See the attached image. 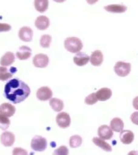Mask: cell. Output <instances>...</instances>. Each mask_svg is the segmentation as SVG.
<instances>
[{
  "label": "cell",
  "instance_id": "32",
  "mask_svg": "<svg viewBox=\"0 0 138 155\" xmlns=\"http://www.w3.org/2000/svg\"><path fill=\"white\" fill-rule=\"evenodd\" d=\"M132 122L136 125H138V111H134L131 116Z\"/></svg>",
  "mask_w": 138,
  "mask_h": 155
},
{
  "label": "cell",
  "instance_id": "4",
  "mask_svg": "<svg viewBox=\"0 0 138 155\" xmlns=\"http://www.w3.org/2000/svg\"><path fill=\"white\" fill-rule=\"evenodd\" d=\"M47 147V140L41 136H35L32 139L31 147L36 151H43Z\"/></svg>",
  "mask_w": 138,
  "mask_h": 155
},
{
  "label": "cell",
  "instance_id": "14",
  "mask_svg": "<svg viewBox=\"0 0 138 155\" xmlns=\"http://www.w3.org/2000/svg\"><path fill=\"white\" fill-rule=\"evenodd\" d=\"M119 137L121 142L125 144H130L134 140V134L132 131L129 130L121 131Z\"/></svg>",
  "mask_w": 138,
  "mask_h": 155
},
{
  "label": "cell",
  "instance_id": "24",
  "mask_svg": "<svg viewBox=\"0 0 138 155\" xmlns=\"http://www.w3.org/2000/svg\"><path fill=\"white\" fill-rule=\"evenodd\" d=\"M34 5L38 12H45L48 8L49 1L47 0H35Z\"/></svg>",
  "mask_w": 138,
  "mask_h": 155
},
{
  "label": "cell",
  "instance_id": "20",
  "mask_svg": "<svg viewBox=\"0 0 138 155\" xmlns=\"http://www.w3.org/2000/svg\"><path fill=\"white\" fill-rule=\"evenodd\" d=\"M15 55L11 52H7L2 57L0 60V64L3 66H9L15 61Z\"/></svg>",
  "mask_w": 138,
  "mask_h": 155
},
{
  "label": "cell",
  "instance_id": "5",
  "mask_svg": "<svg viewBox=\"0 0 138 155\" xmlns=\"http://www.w3.org/2000/svg\"><path fill=\"white\" fill-rule=\"evenodd\" d=\"M56 122L62 128H66L70 125V116L67 113L61 112L56 116Z\"/></svg>",
  "mask_w": 138,
  "mask_h": 155
},
{
  "label": "cell",
  "instance_id": "11",
  "mask_svg": "<svg viewBox=\"0 0 138 155\" xmlns=\"http://www.w3.org/2000/svg\"><path fill=\"white\" fill-rule=\"evenodd\" d=\"M90 57L86 53L78 52L73 57V61L76 65L79 66H82L87 64L90 61Z\"/></svg>",
  "mask_w": 138,
  "mask_h": 155
},
{
  "label": "cell",
  "instance_id": "9",
  "mask_svg": "<svg viewBox=\"0 0 138 155\" xmlns=\"http://www.w3.org/2000/svg\"><path fill=\"white\" fill-rule=\"evenodd\" d=\"M19 36L23 41L27 42L32 41L33 37V31L29 27H22L19 29Z\"/></svg>",
  "mask_w": 138,
  "mask_h": 155
},
{
  "label": "cell",
  "instance_id": "28",
  "mask_svg": "<svg viewBox=\"0 0 138 155\" xmlns=\"http://www.w3.org/2000/svg\"><path fill=\"white\" fill-rule=\"evenodd\" d=\"M98 101L95 93H92L85 97V102L88 105H92Z\"/></svg>",
  "mask_w": 138,
  "mask_h": 155
},
{
  "label": "cell",
  "instance_id": "30",
  "mask_svg": "<svg viewBox=\"0 0 138 155\" xmlns=\"http://www.w3.org/2000/svg\"><path fill=\"white\" fill-rule=\"evenodd\" d=\"M12 155H28V153L23 148H15L12 151Z\"/></svg>",
  "mask_w": 138,
  "mask_h": 155
},
{
  "label": "cell",
  "instance_id": "29",
  "mask_svg": "<svg viewBox=\"0 0 138 155\" xmlns=\"http://www.w3.org/2000/svg\"><path fill=\"white\" fill-rule=\"evenodd\" d=\"M69 153L68 148L65 145H62L54 151L53 155H68Z\"/></svg>",
  "mask_w": 138,
  "mask_h": 155
},
{
  "label": "cell",
  "instance_id": "3",
  "mask_svg": "<svg viewBox=\"0 0 138 155\" xmlns=\"http://www.w3.org/2000/svg\"><path fill=\"white\" fill-rule=\"evenodd\" d=\"M114 70L116 74L124 77L129 75L131 70V64L122 61H119L115 64Z\"/></svg>",
  "mask_w": 138,
  "mask_h": 155
},
{
  "label": "cell",
  "instance_id": "12",
  "mask_svg": "<svg viewBox=\"0 0 138 155\" xmlns=\"http://www.w3.org/2000/svg\"><path fill=\"white\" fill-rule=\"evenodd\" d=\"M15 111V107L9 103H4L0 106V113L7 117L14 115Z\"/></svg>",
  "mask_w": 138,
  "mask_h": 155
},
{
  "label": "cell",
  "instance_id": "25",
  "mask_svg": "<svg viewBox=\"0 0 138 155\" xmlns=\"http://www.w3.org/2000/svg\"><path fill=\"white\" fill-rule=\"evenodd\" d=\"M82 138L79 135H73L71 137L69 140V144L71 147L76 148L80 147L82 144Z\"/></svg>",
  "mask_w": 138,
  "mask_h": 155
},
{
  "label": "cell",
  "instance_id": "7",
  "mask_svg": "<svg viewBox=\"0 0 138 155\" xmlns=\"http://www.w3.org/2000/svg\"><path fill=\"white\" fill-rule=\"evenodd\" d=\"M52 92L49 87L47 86L39 88L36 93L37 97L41 101H47L52 97Z\"/></svg>",
  "mask_w": 138,
  "mask_h": 155
},
{
  "label": "cell",
  "instance_id": "13",
  "mask_svg": "<svg viewBox=\"0 0 138 155\" xmlns=\"http://www.w3.org/2000/svg\"><path fill=\"white\" fill-rule=\"evenodd\" d=\"M32 49L27 46H21L16 52L17 58L20 60H26L32 56Z\"/></svg>",
  "mask_w": 138,
  "mask_h": 155
},
{
  "label": "cell",
  "instance_id": "21",
  "mask_svg": "<svg viewBox=\"0 0 138 155\" xmlns=\"http://www.w3.org/2000/svg\"><path fill=\"white\" fill-rule=\"evenodd\" d=\"M16 71V68H12L8 71V68L3 66H0V80L5 81L12 77V75Z\"/></svg>",
  "mask_w": 138,
  "mask_h": 155
},
{
  "label": "cell",
  "instance_id": "2",
  "mask_svg": "<svg viewBox=\"0 0 138 155\" xmlns=\"http://www.w3.org/2000/svg\"><path fill=\"white\" fill-rule=\"evenodd\" d=\"M65 48L71 53H77L82 49V41L76 37H68L64 41Z\"/></svg>",
  "mask_w": 138,
  "mask_h": 155
},
{
  "label": "cell",
  "instance_id": "16",
  "mask_svg": "<svg viewBox=\"0 0 138 155\" xmlns=\"http://www.w3.org/2000/svg\"><path fill=\"white\" fill-rule=\"evenodd\" d=\"M35 26L37 29L41 30H45L50 25V20L45 16H39L35 21Z\"/></svg>",
  "mask_w": 138,
  "mask_h": 155
},
{
  "label": "cell",
  "instance_id": "15",
  "mask_svg": "<svg viewBox=\"0 0 138 155\" xmlns=\"http://www.w3.org/2000/svg\"><path fill=\"white\" fill-rule=\"evenodd\" d=\"M96 97L98 100L100 101H105L109 99L112 95V92L111 89L104 87L98 90L96 93Z\"/></svg>",
  "mask_w": 138,
  "mask_h": 155
},
{
  "label": "cell",
  "instance_id": "33",
  "mask_svg": "<svg viewBox=\"0 0 138 155\" xmlns=\"http://www.w3.org/2000/svg\"><path fill=\"white\" fill-rule=\"evenodd\" d=\"M133 106L135 109L138 110V96L136 97L133 100Z\"/></svg>",
  "mask_w": 138,
  "mask_h": 155
},
{
  "label": "cell",
  "instance_id": "10",
  "mask_svg": "<svg viewBox=\"0 0 138 155\" xmlns=\"http://www.w3.org/2000/svg\"><path fill=\"white\" fill-rule=\"evenodd\" d=\"M1 142L5 147H11L14 143L15 137L14 134L10 131H5L1 135Z\"/></svg>",
  "mask_w": 138,
  "mask_h": 155
},
{
  "label": "cell",
  "instance_id": "23",
  "mask_svg": "<svg viewBox=\"0 0 138 155\" xmlns=\"http://www.w3.org/2000/svg\"><path fill=\"white\" fill-rule=\"evenodd\" d=\"M49 104L53 110L57 112L61 111L64 108V102L57 98H52L49 101Z\"/></svg>",
  "mask_w": 138,
  "mask_h": 155
},
{
  "label": "cell",
  "instance_id": "8",
  "mask_svg": "<svg viewBox=\"0 0 138 155\" xmlns=\"http://www.w3.org/2000/svg\"><path fill=\"white\" fill-rule=\"evenodd\" d=\"M98 135L100 138L104 140H110L113 136V133L111 128L107 125L100 126L98 129Z\"/></svg>",
  "mask_w": 138,
  "mask_h": 155
},
{
  "label": "cell",
  "instance_id": "1",
  "mask_svg": "<svg viewBox=\"0 0 138 155\" xmlns=\"http://www.w3.org/2000/svg\"><path fill=\"white\" fill-rule=\"evenodd\" d=\"M30 94V89L28 85L18 78L9 80L5 85V97L15 104L24 101Z\"/></svg>",
  "mask_w": 138,
  "mask_h": 155
},
{
  "label": "cell",
  "instance_id": "26",
  "mask_svg": "<svg viewBox=\"0 0 138 155\" xmlns=\"http://www.w3.org/2000/svg\"><path fill=\"white\" fill-rule=\"evenodd\" d=\"M52 37L49 35H44L40 39V45L44 48H48L51 43Z\"/></svg>",
  "mask_w": 138,
  "mask_h": 155
},
{
  "label": "cell",
  "instance_id": "34",
  "mask_svg": "<svg viewBox=\"0 0 138 155\" xmlns=\"http://www.w3.org/2000/svg\"><path fill=\"white\" fill-rule=\"evenodd\" d=\"M127 155H138V151H131Z\"/></svg>",
  "mask_w": 138,
  "mask_h": 155
},
{
  "label": "cell",
  "instance_id": "27",
  "mask_svg": "<svg viewBox=\"0 0 138 155\" xmlns=\"http://www.w3.org/2000/svg\"><path fill=\"white\" fill-rule=\"evenodd\" d=\"M10 124L9 119L7 117L0 114V128L3 130H5L8 128Z\"/></svg>",
  "mask_w": 138,
  "mask_h": 155
},
{
  "label": "cell",
  "instance_id": "22",
  "mask_svg": "<svg viewBox=\"0 0 138 155\" xmlns=\"http://www.w3.org/2000/svg\"><path fill=\"white\" fill-rule=\"evenodd\" d=\"M105 9L109 12L113 13H122L126 12L127 7L124 5H110L105 6Z\"/></svg>",
  "mask_w": 138,
  "mask_h": 155
},
{
  "label": "cell",
  "instance_id": "6",
  "mask_svg": "<svg viewBox=\"0 0 138 155\" xmlns=\"http://www.w3.org/2000/svg\"><path fill=\"white\" fill-rule=\"evenodd\" d=\"M49 61L48 56L43 53L37 54L33 58V64L36 68H45L48 65Z\"/></svg>",
  "mask_w": 138,
  "mask_h": 155
},
{
  "label": "cell",
  "instance_id": "18",
  "mask_svg": "<svg viewBox=\"0 0 138 155\" xmlns=\"http://www.w3.org/2000/svg\"><path fill=\"white\" fill-rule=\"evenodd\" d=\"M92 142L95 145H97V147H99L105 151L111 152L112 150L111 146L102 138H99L97 137H94L92 139Z\"/></svg>",
  "mask_w": 138,
  "mask_h": 155
},
{
  "label": "cell",
  "instance_id": "19",
  "mask_svg": "<svg viewBox=\"0 0 138 155\" xmlns=\"http://www.w3.org/2000/svg\"><path fill=\"white\" fill-rule=\"evenodd\" d=\"M110 126L112 130L119 133L122 131L124 129V122L120 118L115 117L111 121Z\"/></svg>",
  "mask_w": 138,
  "mask_h": 155
},
{
  "label": "cell",
  "instance_id": "35",
  "mask_svg": "<svg viewBox=\"0 0 138 155\" xmlns=\"http://www.w3.org/2000/svg\"><path fill=\"white\" fill-rule=\"evenodd\" d=\"M0 114H1V113H0Z\"/></svg>",
  "mask_w": 138,
  "mask_h": 155
},
{
  "label": "cell",
  "instance_id": "17",
  "mask_svg": "<svg viewBox=\"0 0 138 155\" xmlns=\"http://www.w3.org/2000/svg\"><path fill=\"white\" fill-rule=\"evenodd\" d=\"M103 61V54L100 50H96L92 52L90 57V62L92 65L99 66Z\"/></svg>",
  "mask_w": 138,
  "mask_h": 155
},
{
  "label": "cell",
  "instance_id": "31",
  "mask_svg": "<svg viewBox=\"0 0 138 155\" xmlns=\"http://www.w3.org/2000/svg\"><path fill=\"white\" fill-rule=\"evenodd\" d=\"M12 29L9 24L7 23H0V32L9 31Z\"/></svg>",
  "mask_w": 138,
  "mask_h": 155
}]
</instances>
